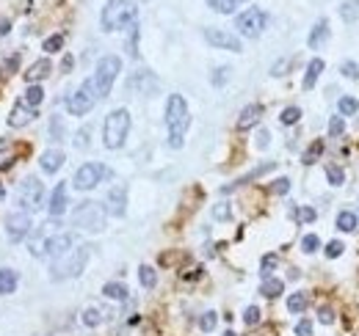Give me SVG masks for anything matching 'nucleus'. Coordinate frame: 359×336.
I'll use <instances>...</instances> for the list:
<instances>
[{
	"label": "nucleus",
	"mask_w": 359,
	"mask_h": 336,
	"mask_svg": "<svg viewBox=\"0 0 359 336\" xmlns=\"http://www.w3.org/2000/svg\"><path fill=\"white\" fill-rule=\"evenodd\" d=\"M33 119H36V108H31V105H25V102H17L14 108H11L9 124L11 127H25V124H31Z\"/></svg>",
	"instance_id": "15"
},
{
	"label": "nucleus",
	"mask_w": 359,
	"mask_h": 336,
	"mask_svg": "<svg viewBox=\"0 0 359 336\" xmlns=\"http://www.w3.org/2000/svg\"><path fill=\"white\" fill-rule=\"evenodd\" d=\"M86 262H89V248L86 245H80V248L64 253V256H58L56 262H53L50 267V279L53 281H64V279H75V276L83 273Z\"/></svg>",
	"instance_id": "4"
},
{
	"label": "nucleus",
	"mask_w": 359,
	"mask_h": 336,
	"mask_svg": "<svg viewBox=\"0 0 359 336\" xmlns=\"http://www.w3.org/2000/svg\"><path fill=\"white\" fill-rule=\"evenodd\" d=\"M204 39H208L213 47H221V50L229 52H243V44H240L238 36H232L229 31H219V28H208L204 31Z\"/></svg>",
	"instance_id": "12"
},
{
	"label": "nucleus",
	"mask_w": 359,
	"mask_h": 336,
	"mask_svg": "<svg viewBox=\"0 0 359 336\" xmlns=\"http://www.w3.org/2000/svg\"><path fill=\"white\" fill-rule=\"evenodd\" d=\"M337 105H340V113H343V116H354L356 110H359V102H356L354 97H340Z\"/></svg>",
	"instance_id": "35"
},
{
	"label": "nucleus",
	"mask_w": 359,
	"mask_h": 336,
	"mask_svg": "<svg viewBox=\"0 0 359 336\" xmlns=\"http://www.w3.org/2000/svg\"><path fill=\"white\" fill-rule=\"evenodd\" d=\"M229 75H232V69L229 66H219V69H213V78H210V83H213L216 88H221L229 80Z\"/></svg>",
	"instance_id": "37"
},
{
	"label": "nucleus",
	"mask_w": 359,
	"mask_h": 336,
	"mask_svg": "<svg viewBox=\"0 0 359 336\" xmlns=\"http://www.w3.org/2000/svg\"><path fill=\"white\" fill-rule=\"evenodd\" d=\"M337 229H340V232H345V234L354 232V229H356V215H354V212H351V210L340 212V215H337Z\"/></svg>",
	"instance_id": "26"
},
{
	"label": "nucleus",
	"mask_w": 359,
	"mask_h": 336,
	"mask_svg": "<svg viewBox=\"0 0 359 336\" xmlns=\"http://www.w3.org/2000/svg\"><path fill=\"white\" fill-rule=\"evenodd\" d=\"M69 69H72V55H67L61 61V72H69Z\"/></svg>",
	"instance_id": "56"
},
{
	"label": "nucleus",
	"mask_w": 359,
	"mask_h": 336,
	"mask_svg": "<svg viewBox=\"0 0 359 336\" xmlns=\"http://www.w3.org/2000/svg\"><path fill=\"white\" fill-rule=\"evenodd\" d=\"M268 144H271L268 129H260V132H257V149H268Z\"/></svg>",
	"instance_id": "53"
},
{
	"label": "nucleus",
	"mask_w": 359,
	"mask_h": 336,
	"mask_svg": "<svg viewBox=\"0 0 359 336\" xmlns=\"http://www.w3.org/2000/svg\"><path fill=\"white\" fill-rule=\"evenodd\" d=\"M89 135H91V129L83 127L78 135H75V146H78V149H89Z\"/></svg>",
	"instance_id": "47"
},
{
	"label": "nucleus",
	"mask_w": 359,
	"mask_h": 336,
	"mask_svg": "<svg viewBox=\"0 0 359 336\" xmlns=\"http://www.w3.org/2000/svg\"><path fill=\"white\" fill-rule=\"evenodd\" d=\"M135 39H138V28H133V36H130V42H127V50H130L133 58L138 55V50H135Z\"/></svg>",
	"instance_id": "55"
},
{
	"label": "nucleus",
	"mask_w": 359,
	"mask_h": 336,
	"mask_svg": "<svg viewBox=\"0 0 359 336\" xmlns=\"http://www.w3.org/2000/svg\"><path fill=\"white\" fill-rule=\"evenodd\" d=\"M44 52H58V50H61V47H64V36H61V33H56V36H50V39H44Z\"/></svg>",
	"instance_id": "39"
},
{
	"label": "nucleus",
	"mask_w": 359,
	"mask_h": 336,
	"mask_svg": "<svg viewBox=\"0 0 359 336\" xmlns=\"http://www.w3.org/2000/svg\"><path fill=\"white\" fill-rule=\"evenodd\" d=\"M127 132H130V110H125V108L111 110L102 124L105 149H122V144L127 141Z\"/></svg>",
	"instance_id": "2"
},
{
	"label": "nucleus",
	"mask_w": 359,
	"mask_h": 336,
	"mask_svg": "<svg viewBox=\"0 0 359 336\" xmlns=\"http://www.w3.org/2000/svg\"><path fill=\"white\" fill-rule=\"evenodd\" d=\"M321 72H323V61H321V58H313V61H310V66H307V75H304V88H307V91L318 83Z\"/></svg>",
	"instance_id": "23"
},
{
	"label": "nucleus",
	"mask_w": 359,
	"mask_h": 336,
	"mask_svg": "<svg viewBox=\"0 0 359 336\" xmlns=\"http://www.w3.org/2000/svg\"><path fill=\"white\" fill-rule=\"evenodd\" d=\"M296 333H298V336H313V322H310V320H301V322L296 325Z\"/></svg>",
	"instance_id": "52"
},
{
	"label": "nucleus",
	"mask_w": 359,
	"mask_h": 336,
	"mask_svg": "<svg viewBox=\"0 0 359 336\" xmlns=\"http://www.w3.org/2000/svg\"><path fill=\"white\" fill-rule=\"evenodd\" d=\"M340 17H343L345 22H356L359 20V0H345V3L340 6Z\"/></svg>",
	"instance_id": "28"
},
{
	"label": "nucleus",
	"mask_w": 359,
	"mask_h": 336,
	"mask_svg": "<svg viewBox=\"0 0 359 336\" xmlns=\"http://www.w3.org/2000/svg\"><path fill=\"white\" fill-rule=\"evenodd\" d=\"M287 66H290V61H285V58H282V61H276V63H274V69H271V75H274V78H279L282 72H287Z\"/></svg>",
	"instance_id": "54"
},
{
	"label": "nucleus",
	"mask_w": 359,
	"mask_h": 336,
	"mask_svg": "<svg viewBox=\"0 0 359 336\" xmlns=\"http://www.w3.org/2000/svg\"><path fill=\"white\" fill-rule=\"evenodd\" d=\"M318 320H321L323 325H332V322H334V311L329 309V306H321V309H318Z\"/></svg>",
	"instance_id": "49"
},
{
	"label": "nucleus",
	"mask_w": 359,
	"mask_h": 336,
	"mask_svg": "<svg viewBox=\"0 0 359 336\" xmlns=\"http://www.w3.org/2000/svg\"><path fill=\"white\" fill-rule=\"evenodd\" d=\"M191 124V116H188V105L180 94H172L166 102V127H169V146L172 149H182L185 144V129Z\"/></svg>",
	"instance_id": "1"
},
{
	"label": "nucleus",
	"mask_w": 359,
	"mask_h": 336,
	"mask_svg": "<svg viewBox=\"0 0 359 336\" xmlns=\"http://www.w3.org/2000/svg\"><path fill=\"white\" fill-rule=\"evenodd\" d=\"M39 163H42V171H44V174H56V171H61V166L67 163V157H64L61 149H47Z\"/></svg>",
	"instance_id": "17"
},
{
	"label": "nucleus",
	"mask_w": 359,
	"mask_h": 336,
	"mask_svg": "<svg viewBox=\"0 0 359 336\" xmlns=\"http://www.w3.org/2000/svg\"><path fill=\"white\" fill-rule=\"evenodd\" d=\"M243 322L246 325H257V322H260V309H257V306H249V309L243 311Z\"/></svg>",
	"instance_id": "45"
},
{
	"label": "nucleus",
	"mask_w": 359,
	"mask_h": 336,
	"mask_svg": "<svg viewBox=\"0 0 359 336\" xmlns=\"http://www.w3.org/2000/svg\"><path fill=\"white\" fill-rule=\"evenodd\" d=\"M135 20V3L133 0H108L102 9V28L105 31H119Z\"/></svg>",
	"instance_id": "5"
},
{
	"label": "nucleus",
	"mask_w": 359,
	"mask_h": 336,
	"mask_svg": "<svg viewBox=\"0 0 359 336\" xmlns=\"http://www.w3.org/2000/svg\"><path fill=\"white\" fill-rule=\"evenodd\" d=\"M50 135H53V141H64V121L58 119V116H53V121H50Z\"/></svg>",
	"instance_id": "41"
},
{
	"label": "nucleus",
	"mask_w": 359,
	"mask_h": 336,
	"mask_svg": "<svg viewBox=\"0 0 359 336\" xmlns=\"http://www.w3.org/2000/svg\"><path fill=\"white\" fill-rule=\"evenodd\" d=\"M72 223L78 229H83V232H89V234L102 232L105 229V207H99L97 201L78 204V210H75V215H72Z\"/></svg>",
	"instance_id": "6"
},
{
	"label": "nucleus",
	"mask_w": 359,
	"mask_h": 336,
	"mask_svg": "<svg viewBox=\"0 0 359 336\" xmlns=\"http://www.w3.org/2000/svg\"><path fill=\"white\" fill-rule=\"evenodd\" d=\"M298 119H301V108H296V105H290V108H285V110H282V113H279V121H282V124H285V127L296 124Z\"/></svg>",
	"instance_id": "31"
},
{
	"label": "nucleus",
	"mask_w": 359,
	"mask_h": 336,
	"mask_svg": "<svg viewBox=\"0 0 359 336\" xmlns=\"http://www.w3.org/2000/svg\"><path fill=\"white\" fill-rule=\"evenodd\" d=\"M102 295H105V298H111V300H125L130 292H127V287L119 284V281H108V284L102 287Z\"/></svg>",
	"instance_id": "25"
},
{
	"label": "nucleus",
	"mask_w": 359,
	"mask_h": 336,
	"mask_svg": "<svg viewBox=\"0 0 359 336\" xmlns=\"http://www.w3.org/2000/svg\"><path fill=\"white\" fill-rule=\"evenodd\" d=\"M266 22H268V17H266V11H260V9H246L243 14L235 20V28L240 31V36H246V39H257L263 31H266Z\"/></svg>",
	"instance_id": "8"
},
{
	"label": "nucleus",
	"mask_w": 359,
	"mask_h": 336,
	"mask_svg": "<svg viewBox=\"0 0 359 336\" xmlns=\"http://www.w3.org/2000/svg\"><path fill=\"white\" fill-rule=\"evenodd\" d=\"M199 276H202V270H191V273H185V276H182V279H199Z\"/></svg>",
	"instance_id": "57"
},
{
	"label": "nucleus",
	"mask_w": 359,
	"mask_h": 336,
	"mask_svg": "<svg viewBox=\"0 0 359 336\" xmlns=\"http://www.w3.org/2000/svg\"><path fill=\"white\" fill-rule=\"evenodd\" d=\"M326 179H329V185H334V187H340L345 182V174H343V168L340 166H329L326 168Z\"/></svg>",
	"instance_id": "36"
},
{
	"label": "nucleus",
	"mask_w": 359,
	"mask_h": 336,
	"mask_svg": "<svg viewBox=\"0 0 359 336\" xmlns=\"http://www.w3.org/2000/svg\"><path fill=\"white\" fill-rule=\"evenodd\" d=\"M263 119V105H246L238 116V129H251Z\"/></svg>",
	"instance_id": "18"
},
{
	"label": "nucleus",
	"mask_w": 359,
	"mask_h": 336,
	"mask_svg": "<svg viewBox=\"0 0 359 336\" xmlns=\"http://www.w3.org/2000/svg\"><path fill=\"white\" fill-rule=\"evenodd\" d=\"M42 99H44L42 86H39V83H31V86H28V91H25V105H31V108H39V105H42Z\"/></svg>",
	"instance_id": "29"
},
{
	"label": "nucleus",
	"mask_w": 359,
	"mask_h": 336,
	"mask_svg": "<svg viewBox=\"0 0 359 336\" xmlns=\"http://www.w3.org/2000/svg\"><path fill=\"white\" fill-rule=\"evenodd\" d=\"M216 325H219V314H216V311H204V314L199 317V328H202L204 333H210Z\"/></svg>",
	"instance_id": "33"
},
{
	"label": "nucleus",
	"mask_w": 359,
	"mask_h": 336,
	"mask_svg": "<svg viewBox=\"0 0 359 336\" xmlns=\"http://www.w3.org/2000/svg\"><path fill=\"white\" fill-rule=\"evenodd\" d=\"M42 198H44V185L36 176H28L20 185V207L25 212H36L42 207Z\"/></svg>",
	"instance_id": "10"
},
{
	"label": "nucleus",
	"mask_w": 359,
	"mask_h": 336,
	"mask_svg": "<svg viewBox=\"0 0 359 336\" xmlns=\"http://www.w3.org/2000/svg\"><path fill=\"white\" fill-rule=\"evenodd\" d=\"M0 33H3V36L9 33V20H3V22H0Z\"/></svg>",
	"instance_id": "58"
},
{
	"label": "nucleus",
	"mask_w": 359,
	"mask_h": 336,
	"mask_svg": "<svg viewBox=\"0 0 359 336\" xmlns=\"http://www.w3.org/2000/svg\"><path fill=\"white\" fill-rule=\"evenodd\" d=\"M304 309H307V295L304 292H296V295L287 298V311H290V314H301Z\"/></svg>",
	"instance_id": "30"
},
{
	"label": "nucleus",
	"mask_w": 359,
	"mask_h": 336,
	"mask_svg": "<svg viewBox=\"0 0 359 336\" xmlns=\"http://www.w3.org/2000/svg\"><path fill=\"white\" fill-rule=\"evenodd\" d=\"M20 284V276L17 270H9V267H0V295H11Z\"/></svg>",
	"instance_id": "21"
},
{
	"label": "nucleus",
	"mask_w": 359,
	"mask_h": 336,
	"mask_svg": "<svg viewBox=\"0 0 359 336\" xmlns=\"http://www.w3.org/2000/svg\"><path fill=\"white\" fill-rule=\"evenodd\" d=\"M213 218H216V221H229V218H232L229 204H216V207H213Z\"/></svg>",
	"instance_id": "46"
},
{
	"label": "nucleus",
	"mask_w": 359,
	"mask_h": 336,
	"mask_svg": "<svg viewBox=\"0 0 359 336\" xmlns=\"http://www.w3.org/2000/svg\"><path fill=\"white\" fill-rule=\"evenodd\" d=\"M276 262H279V259H276V253H266V256H263V262H260L263 279H268V273H271V270L276 267Z\"/></svg>",
	"instance_id": "40"
},
{
	"label": "nucleus",
	"mask_w": 359,
	"mask_h": 336,
	"mask_svg": "<svg viewBox=\"0 0 359 336\" xmlns=\"http://www.w3.org/2000/svg\"><path fill=\"white\" fill-rule=\"evenodd\" d=\"M99 322H102V311H99V309H94V306H91V309L83 311V325L86 328H97Z\"/></svg>",
	"instance_id": "34"
},
{
	"label": "nucleus",
	"mask_w": 359,
	"mask_h": 336,
	"mask_svg": "<svg viewBox=\"0 0 359 336\" xmlns=\"http://www.w3.org/2000/svg\"><path fill=\"white\" fill-rule=\"evenodd\" d=\"M119 72H122V61L116 55H102L97 61V69H94V78H91V86H94L97 99H105L111 94V88H114Z\"/></svg>",
	"instance_id": "3"
},
{
	"label": "nucleus",
	"mask_w": 359,
	"mask_h": 336,
	"mask_svg": "<svg viewBox=\"0 0 359 336\" xmlns=\"http://www.w3.org/2000/svg\"><path fill=\"white\" fill-rule=\"evenodd\" d=\"M321 152H323V144H321V141H315V144L310 146V152H304V166H313L318 157H321Z\"/></svg>",
	"instance_id": "38"
},
{
	"label": "nucleus",
	"mask_w": 359,
	"mask_h": 336,
	"mask_svg": "<svg viewBox=\"0 0 359 336\" xmlns=\"http://www.w3.org/2000/svg\"><path fill=\"white\" fill-rule=\"evenodd\" d=\"M208 3H210V9H216L219 14H232L240 0H208Z\"/></svg>",
	"instance_id": "32"
},
{
	"label": "nucleus",
	"mask_w": 359,
	"mask_h": 336,
	"mask_svg": "<svg viewBox=\"0 0 359 336\" xmlns=\"http://www.w3.org/2000/svg\"><path fill=\"white\" fill-rule=\"evenodd\" d=\"M3 198H6V187L0 185V201H3Z\"/></svg>",
	"instance_id": "59"
},
{
	"label": "nucleus",
	"mask_w": 359,
	"mask_h": 336,
	"mask_svg": "<svg viewBox=\"0 0 359 336\" xmlns=\"http://www.w3.org/2000/svg\"><path fill=\"white\" fill-rule=\"evenodd\" d=\"M321 248V240L315 237V234H307V237L301 240V251L304 253H313V251H318Z\"/></svg>",
	"instance_id": "43"
},
{
	"label": "nucleus",
	"mask_w": 359,
	"mask_h": 336,
	"mask_svg": "<svg viewBox=\"0 0 359 336\" xmlns=\"http://www.w3.org/2000/svg\"><path fill=\"white\" fill-rule=\"evenodd\" d=\"M340 72H343V78H351V80H354L356 75H359V66H356L354 61H345L343 66H340Z\"/></svg>",
	"instance_id": "50"
},
{
	"label": "nucleus",
	"mask_w": 359,
	"mask_h": 336,
	"mask_svg": "<svg viewBox=\"0 0 359 336\" xmlns=\"http://www.w3.org/2000/svg\"><path fill=\"white\" fill-rule=\"evenodd\" d=\"M138 281H141V287L152 290V287L158 284V273H155V267H149V264H141V267H138Z\"/></svg>",
	"instance_id": "27"
},
{
	"label": "nucleus",
	"mask_w": 359,
	"mask_h": 336,
	"mask_svg": "<svg viewBox=\"0 0 359 336\" xmlns=\"http://www.w3.org/2000/svg\"><path fill=\"white\" fill-rule=\"evenodd\" d=\"M274 166H276V163H263V166H257L254 171H249V174H246V176H240L238 182H232V185H227V187H224V193L235 190V187H240V185H246V182H249V179H257V176H260V174H266V171H271Z\"/></svg>",
	"instance_id": "22"
},
{
	"label": "nucleus",
	"mask_w": 359,
	"mask_h": 336,
	"mask_svg": "<svg viewBox=\"0 0 359 336\" xmlns=\"http://www.w3.org/2000/svg\"><path fill=\"white\" fill-rule=\"evenodd\" d=\"M28 232H31V215L28 212H11L6 218V234H9L11 243H20Z\"/></svg>",
	"instance_id": "11"
},
{
	"label": "nucleus",
	"mask_w": 359,
	"mask_h": 336,
	"mask_svg": "<svg viewBox=\"0 0 359 336\" xmlns=\"http://www.w3.org/2000/svg\"><path fill=\"white\" fill-rule=\"evenodd\" d=\"M290 190V179H276V182H271V193H276V196H285V193Z\"/></svg>",
	"instance_id": "44"
},
{
	"label": "nucleus",
	"mask_w": 359,
	"mask_h": 336,
	"mask_svg": "<svg viewBox=\"0 0 359 336\" xmlns=\"http://www.w3.org/2000/svg\"><path fill=\"white\" fill-rule=\"evenodd\" d=\"M343 132H345V121L340 119V116H334V119L329 121V135H332V138H340Z\"/></svg>",
	"instance_id": "42"
},
{
	"label": "nucleus",
	"mask_w": 359,
	"mask_h": 336,
	"mask_svg": "<svg viewBox=\"0 0 359 336\" xmlns=\"http://www.w3.org/2000/svg\"><path fill=\"white\" fill-rule=\"evenodd\" d=\"M108 174L111 171L105 168L102 163H83L72 176V187H78V190H94Z\"/></svg>",
	"instance_id": "7"
},
{
	"label": "nucleus",
	"mask_w": 359,
	"mask_h": 336,
	"mask_svg": "<svg viewBox=\"0 0 359 336\" xmlns=\"http://www.w3.org/2000/svg\"><path fill=\"white\" fill-rule=\"evenodd\" d=\"M72 243H75L72 234H56V237L44 240V251L42 253H47L50 259H58V256H64V253L72 251Z\"/></svg>",
	"instance_id": "14"
},
{
	"label": "nucleus",
	"mask_w": 359,
	"mask_h": 336,
	"mask_svg": "<svg viewBox=\"0 0 359 336\" xmlns=\"http://www.w3.org/2000/svg\"><path fill=\"white\" fill-rule=\"evenodd\" d=\"M285 292V284H282L279 279H263V284H260V295H266V298H279V295Z\"/></svg>",
	"instance_id": "24"
},
{
	"label": "nucleus",
	"mask_w": 359,
	"mask_h": 336,
	"mask_svg": "<svg viewBox=\"0 0 359 336\" xmlns=\"http://www.w3.org/2000/svg\"><path fill=\"white\" fill-rule=\"evenodd\" d=\"M326 39H329V20H326V17H321V20L315 22L313 33L307 36V44L313 47V50H318V47L326 42Z\"/></svg>",
	"instance_id": "19"
},
{
	"label": "nucleus",
	"mask_w": 359,
	"mask_h": 336,
	"mask_svg": "<svg viewBox=\"0 0 359 336\" xmlns=\"http://www.w3.org/2000/svg\"><path fill=\"white\" fill-rule=\"evenodd\" d=\"M221 336H235V331H224V333H221Z\"/></svg>",
	"instance_id": "60"
},
{
	"label": "nucleus",
	"mask_w": 359,
	"mask_h": 336,
	"mask_svg": "<svg viewBox=\"0 0 359 336\" xmlns=\"http://www.w3.org/2000/svg\"><path fill=\"white\" fill-rule=\"evenodd\" d=\"M105 212L108 215H114V218H122L125 215V207H127V190H125V185H116V187H111L108 190V196H105Z\"/></svg>",
	"instance_id": "13"
},
{
	"label": "nucleus",
	"mask_w": 359,
	"mask_h": 336,
	"mask_svg": "<svg viewBox=\"0 0 359 336\" xmlns=\"http://www.w3.org/2000/svg\"><path fill=\"white\" fill-rule=\"evenodd\" d=\"M97 105V94H94V86L91 80H86L83 86L78 88V91L72 94V97H67V110L72 116H86L89 110Z\"/></svg>",
	"instance_id": "9"
},
{
	"label": "nucleus",
	"mask_w": 359,
	"mask_h": 336,
	"mask_svg": "<svg viewBox=\"0 0 359 336\" xmlns=\"http://www.w3.org/2000/svg\"><path fill=\"white\" fill-rule=\"evenodd\" d=\"M69 207V198H67V182H61V185H56V190H53V196H50V215L53 218H61L64 212H67Z\"/></svg>",
	"instance_id": "16"
},
{
	"label": "nucleus",
	"mask_w": 359,
	"mask_h": 336,
	"mask_svg": "<svg viewBox=\"0 0 359 336\" xmlns=\"http://www.w3.org/2000/svg\"><path fill=\"white\" fill-rule=\"evenodd\" d=\"M296 218H298V221H304V223H310V221H315V218H318V212L313 207H301L296 212Z\"/></svg>",
	"instance_id": "51"
},
{
	"label": "nucleus",
	"mask_w": 359,
	"mask_h": 336,
	"mask_svg": "<svg viewBox=\"0 0 359 336\" xmlns=\"http://www.w3.org/2000/svg\"><path fill=\"white\" fill-rule=\"evenodd\" d=\"M343 251H345V245L340 243V240H332V243L326 245V256H329V259H337Z\"/></svg>",
	"instance_id": "48"
},
{
	"label": "nucleus",
	"mask_w": 359,
	"mask_h": 336,
	"mask_svg": "<svg viewBox=\"0 0 359 336\" xmlns=\"http://www.w3.org/2000/svg\"><path fill=\"white\" fill-rule=\"evenodd\" d=\"M50 61H47V58H39V61H33L31 66H28V83H39V80H44L47 75H50Z\"/></svg>",
	"instance_id": "20"
}]
</instances>
